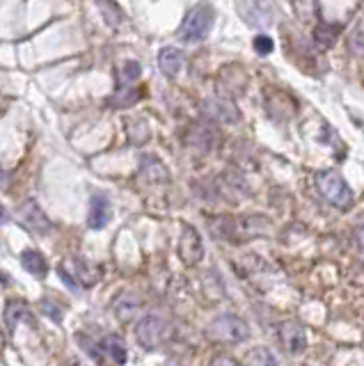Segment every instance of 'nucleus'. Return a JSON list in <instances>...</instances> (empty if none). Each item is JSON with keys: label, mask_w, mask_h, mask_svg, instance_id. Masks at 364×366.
I'll return each instance as SVG.
<instances>
[{"label": "nucleus", "mask_w": 364, "mask_h": 366, "mask_svg": "<svg viewBox=\"0 0 364 366\" xmlns=\"http://www.w3.org/2000/svg\"><path fill=\"white\" fill-rule=\"evenodd\" d=\"M316 188H319V193L323 195V199H328V202L337 206V209H344V211L351 209L353 193L335 170H321L316 174Z\"/></svg>", "instance_id": "obj_1"}, {"label": "nucleus", "mask_w": 364, "mask_h": 366, "mask_svg": "<svg viewBox=\"0 0 364 366\" xmlns=\"http://www.w3.org/2000/svg\"><path fill=\"white\" fill-rule=\"evenodd\" d=\"M211 26H213V10L209 5H197L186 14L184 23L179 26V39L188 41V44L202 41L211 32Z\"/></svg>", "instance_id": "obj_2"}, {"label": "nucleus", "mask_w": 364, "mask_h": 366, "mask_svg": "<svg viewBox=\"0 0 364 366\" xmlns=\"http://www.w3.org/2000/svg\"><path fill=\"white\" fill-rule=\"evenodd\" d=\"M206 337L218 341V344H238V341H245L250 337V328L238 316L225 314L206 328Z\"/></svg>", "instance_id": "obj_3"}, {"label": "nucleus", "mask_w": 364, "mask_h": 366, "mask_svg": "<svg viewBox=\"0 0 364 366\" xmlns=\"http://www.w3.org/2000/svg\"><path fill=\"white\" fill-rule=\"evenodd\" d=\"M136 335H138V341L147 348V351H154V348H159L165 341L168 325H165L163 319H159V316H145V319L140 321Z\"/></svg>", "instance_id": "obj_4"}, {"label": "nucleus", "mask_w": 364, "mask_h": 366, "mask_svg": "<svg viewBox=\"0 0 364 366\" xmlns=\"http://www.w3.org/2000/svg\"><path fill=\"white\" fill-rule=\"evenodd\" d=\"M67 265H71L73 272L69 270H64V268H57V272H60V277L67 281V284L73 288V279L71 277H76V286H92L99 281V274H101V270L94 268V265H87L85 261H64Z\"/></svg>", "instance_id": "obj_5"}, {"label": "nucleus", "mask_w": 364, "mask_h": 366, "mask_svg": "<svg viewBox=\"0 0 364 366\" xmlns=\"http://www.w3.org/2000/svg\"><path fill=\"white\" fill-rule=\"evenodd\" d=\"M279 339H282V346L289 355H300L307 348V332L296 321H289L279 328Z\"/></svg>", "instance_id": "obj_6"}, {"label": "nucleus", "mask_w": 364, "mask_h": 366, "mask_svg": "<svg viewBox=\"0 0 364 366\" xmlns=\"http://www.w3.org/2000/svg\"><path fill=\"white\" fill-rule=\"evenodd\" d=\"M179 254H181V259H184V263H188V265L200 263V259L204 256L202 238L193 227L184 229V236H181V243H179Z\"/></svg>", "instance_id": "obj_7"}, {"label": "nucleus", "mask_w": 364, "mask_h": 366, "mask_svg": "<svg viewBox=\"0 0 364 366\" xmlns=\"http://www.w3.org/2000/svg\"><path fill=\"white\" fill-rule=\"evenodd\" d=\"M19 220H21L23 227H28L30 231H37V234H46V231L51 229V222H48L44 211H41L35 202H28V204L21 206Z\"/></svg>", "instance_id": "obj_8"}, {"label": "nucleus", "mask_w": 364, "mask_h": 366, "mask_svg": "<svg viewBox=\"0 0 364 366\" xmlns=\"http://www.w3.org/2000/svg\"><path fill=\"white\" fill-rule=\"evenodd\" d=\"M110 220V199L103 193H96L92 197V206H89L87 224L89 229H103Z\"/></svg>", "instance_id": "obj_9"}, {"label": "nucleus", "mask_w": 364, "mask_h": 366, "mask_svg": "<svg viewBox=\"0 0 364 366\" xmlns=\"http://www.w3.org/2000/svg\"><path fill=\"white\" fill-rule=\"evenodd\" d=\"M181 64H184V53L179 51V48L175 46H165L161 48L159 53V66L161 71L165 73V76H177V73L181 71Z\"/></svg>", "instance_id": "obj_10"}, {"label": "nucleus", "mask_w": 364, "mask_h": 366, "mask_svg": "<svg viewBox=\"0 0 364 366\" xmlns=\"http://www.w3.org/2000/svg\"><path fill=\"white\" fill-rule=\"evenodd\" d=\"M21 265L39 279H44L46 272H48L46 259L37 252V249H26V252H21Z\"/></svg>", "instance_id": "obj_11"}, {"label": "nucleus", "mask_w": 364, "mask_h": 366, "mask_svg": "<svg viewBox=\"0 0 364 366\" xmlns=\"http://www.w3.org/2000/svg\"><path fill=\"white\" fill-rule=\"evenodd\" d=\"M101 351L108 355L115 364L126 362V348H124V341L119 337H105L101 344Z\"/></svg>", "instance_id": "obj_12"}, {"label": "nucleus", "mask_w": 364, "mask_h": 366, "mask_svg": "<svg viewBox=\"0 0 364 366\" xmlns=\"http://www.w3.org/2000/svg\"><path fill=\"white\" fill-rule=\"evenodd\" d=\"M335 39H337V28L328 26V23H319V26L314 28V41H316L319 48L335 46Z\"/></svg>", "instance_id": "obj_13"}, {"label": "nucleus", "mask_w": 364, "mask_h": 366, "mask_svg": "<svg viewBox=\"0 0 364 366\" xmlns=\"http://www.w3.org/2000/svg\"><path fill=\"white\" fill-rule=\"evenodd\" d=\"M140 78V64L133 62V60H129V62H124L122 64V69H119V89H124L126 85H133V82Z\"/></svg>", "instance_id": "obj_14"}, {"label": "nucleus", "mask_w": 364, "mask_h": 366, "mask_svg": "<svg viewBox=\"0 0 364 366\" xmlns=\"http://www.w3.org/2000/svg\"><path fill=\"white\" fill-rule=\"evenodd\" d=\"M23 314H28V307L23 305V302L14 300V302L7 305V307H5V321H7V328L14 330V328H16V321H19Z\"/></svg>", "instance_id": "obj_15"}, {"label": "nucleus", "mask_w": 364, "mask_h": 366, "mask_svg": "<svg viewBox=\"0 0 364 366\" xmlns=\"http://www.w3.org/2000/svg\"><path fill=\"white\" fill-rule=\"evenodd\" d=\"M138 305H140V302L136 300V298L126 293V295H122L117 302H115V309H117V314H119L122 321H126L129 316L133 314V309H138Z\"/></svg>", "instance_id": "obj_16"}, {"label": "nucleus", "mask_w": 364, "mask_h": 366, "mask_svg": "<svg viewBox=\"0 0 364 366\" xmlns=\"http://www.w3.org/2000/svg\"><path fill=\"white\" fill-rule=\"evenodd\" d=\"M245 362H247V364H263V366H268V364H277V360L266 351V348H254V351L245 357Z\"/></svg>", "instance_id": "obj_17"}, {"label": "nucleus", "mask_w": 364, "mask_h": 366, "mask_svg": "<svg viewBox=\"0 0 364 366\" xmlns=\"http://www.w3.org/2000/svg\"><path fill=\"white\" fill-rule=\"evenodd\" d=\"M252 46L259 55H268V53H272V48H275V44H272V39L268 35H256Z\"/></svg>", "instance_id": "obj_18"}, {"label": "nucleus", "mask_w": 364, "mask_h": 366, "mask_svg": "<svg viewBox=\"0 0 364 366\" xmlns=\"http://www.w3.org/2000/svg\"><path fill=\"white\" fill-rule=\"evenodd\" d=\"M291 3L300 16H310V12L314 10V0H291Z\"/></svg>", "instance_id": "obj_19"}, {"label": "nucleus", "mask_w": 364, "mask_h": 366, "mask_svg": "<svg viewBox=\"0 0 364 366\" xmlns=\"http://www.w3.org/2000/svg\"><path fill=\"white\" fill-rule=\"evenodd\" d=\"M355 238H358V247L364 252V229H360V231H358V236H355Z\"/></svg>", "instance_id": "obj_20"}, {"label": "nucleus", "mask_w": 364, "mask_h": 366, "mask_svg": "<svg viewBox=\"0 0 364 366\" xmlns=\"http://www.w3.org/2000/svg\"><path fill=\"white\" fill-rule=\"evenodd\" d=\"M7 220H10V215H7V211L3 209V206H0V224H5Z\"/></svg>", "instance_id": "obj_21"}, {"label": "nucleus", "mask_w": 364, "mask_h": 366, "mask_svg": "<svg viewBox=\"0 0 364 366\" xmlns=\"http://www.w3.org/2000/svg\"><path fill=\"white\" fill-rule=\"evenodd\" d=\"M7 281H10V279H7V274L0 272V284H7Z\"/></svg>", "instance_id": "obj_22"}]
</instances>
